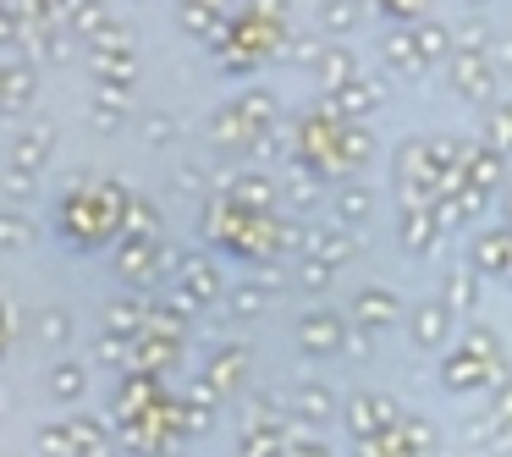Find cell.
<instances>
[{"label": "cell", "mask_w": 512, "mask_h": 457, "mask_svg": "<svg viewBox=\"0 0 512 457\" xmlns=\"http://www.w3.org/2000/svg\"><path fill=\"white\" fill-rule=\"evenodd\" d=\"M6 336H12V314H6V298H0V353H6Z\"/></svg>", "instance_id": "1"}]
</instances>
